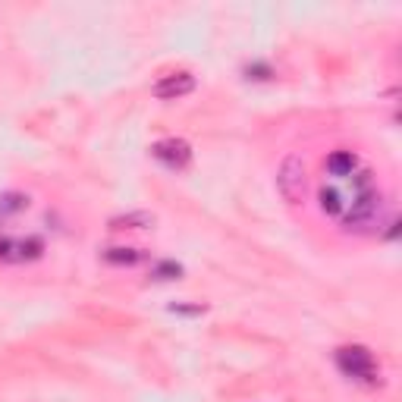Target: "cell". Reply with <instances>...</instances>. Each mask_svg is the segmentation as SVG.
I'll list each match as a JSON object with an SVG mask.
<instances>
[{
    "mask_svg": "<svg viewBox=\"0 0 402 402\" xmlns=\"http://www.w3.org/2000/svg\"><path fill=\"white\" fill-rule=\"evenodd\" d=\"M318 201H320V211H324L327 217H342V211H346V195H342L336 186H327V182L320 186Z\"/></svg>",
    "mask_w": 402,
    "mask_h": 402,
    "instance_id": "cell-7",
    "label": "cell"
},
{
    "mask_svg": "<svg viewBox=\"0 0 402 402\" xmlns=\"http://www.w3.org/2000/svg\"><path fill=\"white\" fill-rule=\"evenodd\" d=\"M28 208V195L23 192H4L0 195V214H19V211Z\"/></svg>",
    "mask_w": 402,
    "mask_h": 402,
    "instance_id": "cell-10",
    "label": "cell"
},
{
    "mask_svg": "<svg viewBox=\"0 0 402 402\" xmlns=\"http://www.w3.org/2000/svg\"><path fill=\"white\" fill-rule=\"evenodd\" d=\"M101 258L107 261V264H116V267H133L138 261L148 258V252H142V248H129V245H111L101 252Z\"/></svg>",
    "mask_w": 402,
    "mask_h": 402,
    "instance_id": "cell-6",
    "label": "cell"
},
{
    "mask_svg": "<svg viewBox=\"0 0 402 402\" xmlns=\"http://www.w3.org/2000/svg\"><path fill=\"white\" fill-rule=\"evenodd\" d=\"M41 255H45V242L38 236H26V239L4 236L0 239V261H6V264H23V261H35Z\"/></svg>",
    "mask_w": 402,
    "mask_h": 402,
    "instance_id": "cell-3",
    "label": "cell"
},
{
    "mask_svg": "<svg viewBox=\"0 0 402 402\" xmlns=\"http://www.w3.org/2000/svg\"><path fill=\"white\" fill-rule=\"evenodd\" d=\"M151 155H155L167 170H186L189 160H192V145L186 138H160L151 145Z\"/></svg>",
    "mask_w": 402,
    "mask_h": 402,
    "instance_id": "cell-4",
    "label": "cell"
},
{
    "mask_svg": "<svg viewBox=\"0 0 402 402\" xmlns=\"http://www.w3.org/2000/svg\"><path fill=\"white\" fill-rule=\"evenodd\" d=\"M355 170H358V157L352 155V151L340 148V151H333V155L327 157V173H330V177H352Z\"/></svg>",
    "mask_w": 402,
    "mask_h": 402,
    "instance_id": "cell-8",
    "label": "cell"
},
{
    "mask_svg": "<svg viewBox=\"0 0 402 402\" xmlns=\"http://www.w3.org/2000/svg\"><path fill=\"white\" fill-rule=\"evenodd\" d=\"M336 364H340V371L349 380H358V384L374 386L380 380L374 355H371V349H364V346H342V349H336Z\"/></svg>",
    "mask_w": 402,
    "mask_h": 402,
    "instance_id": "cell-1",
    "label": "cell"
},
{
    "mask_svg": "<svg viewBox=\"0 0 402 402\" xmlns=\"http://www.w3.org/2000/svg\"><path fill=\"white\" fill-rule=\"evenodd\" d=\"M151 91H155V98H160V101H179V98H186L189 91H195V76L192 72H170V76L157 79Z\"/></svg>",
    "mask_w": 402,
    "mask_h": 402,
    "instance_id": "cell-5",
    "label": "cell"
},
{
    "mask_svg": "<svg viewBox=\"0 0 402 402\" xmlns=\"http://www.w3.org/2000/svg\"><path fill=\"white\" fill-rule=\"evenodd\" d=\"M155 226V214L148 211H133V214H120L111 220V230H148Z\"/></svg>",
    "mask_w": 402,
    "mask_h": 402,
    "instance_id": "cell-9",
    "label": "cell"
},
{
    "mask_svg": "<svg viewBox=\"0 0 402 402\" xmlns=\"http://www.w3.org/2000/svg\"><path fill=\"white\" fill-rule=\"evenodd\" d=\"M151 277H155V280H179L182 267L177 261H157V264L151 267Z\"/></svg>",
    "mask_w": 402,
    "mask_h": 402,
    "instance_id": "cell-11",
    "label": "cell"
},
{
    "mask_svg": "<svg viewBox=\"0 0 402 402\" xmlns=\"http://www.w3.org/2000/svg\"><path fill=\"white\" fill-rule=\"evenodd\" d=\"M277 189H280V195L289 204L302 201V195H305V164H302V157L298 155H289L280 164V170H277Z\"/></svg>",
    "mask_w": 402,
    "mask_h": 402,
    "instance_id": "cell-2",
    "label": "cell"
}]
</instances>
